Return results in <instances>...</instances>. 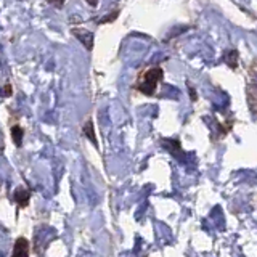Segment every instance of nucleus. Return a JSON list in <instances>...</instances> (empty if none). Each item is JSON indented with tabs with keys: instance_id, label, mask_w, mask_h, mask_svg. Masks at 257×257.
I'll list each match as a JSON object with an SVG mask.
<instances>
[{
	"instance_id": "1",
	"label": "nucleus",
	"mask_w": 257,
	"mask_h": 257,
	"mask_svg": "<svg viewBox=\"0 0 257 257\" xmlns=\"http://www.w3.org/2000/svg\"><path fill=\"white\" fill-rule=\"evenodd\" d=\"M162 79H164V71H162L161 66L148 68V69L140 76V82L137 84V90L146 97H153Z\"/></svg>"
},
{
	"instance_id": "2",
	"label": "nucleus",
	"mask_w": 257,
	"mask_h": 257,
	"mask_svg": "<svg viewBox=\"0 0 257 257\" xmlns=\"http://www.w3.org/2000/svg\"><path fill=\"white\" fill-rule=\"evenodd\" d=\"M71 34L76 35V39L81 40V44L86 47L88 51L93 50V33H90V31H84V29L72 28L71 29Z\"/></svg>"
},
{
	"instance_id": "3",
	"label": "nucleus",
	"mask_w": 257,
	"mask_h": 257,
	"mask_svg": "<svg viewBox=\"0 0 257 257\" xmlns=\"http://www.w3.org/2000/svg\"><path fill=\"white\" fill-rule=\"evenodd\" d=\"M13 201L18 204V207L24 209L29 206L31 201V191L26 187H18L17 190L13 191Z\"/></svg>"
},
{
	"instance_id": "4",
	"label": "nucleus",
	"mask_w": 257,
	"mask_h": 257,
	"mask_svg": "<svg viewBox=\"0 0 257 257\" xmlns=\"http://www.w3.org/2000/svg\"><path fill=\"white\" fill-rule=\"evenodd\" d=\"M13 257H28L29 256V241L26 240L24 237H19L15 241L13 246Z\"/></svg>"
},
{
	"instance_id": "5",
	"label": "nucleus",
	"mask_w": 257,
	"mask_h": 257,
	"mask_svg": "<svg viewBox=\"0 0 257 257\" xmlns=\"http://www.w3.org/2000/svg\"><path fill=\"white\" fill-rule=\"evenodd\" d=\"M84 135L88 138L93 143V146L95 148H98V140H97V135H95V127H93V120L88 119L86 124H84Z\"/></svg>"
},
{
	"instance_id": "6",
	"label": "nucleus",
	"mask_w": 257,
	"mask_h": 257,
	"mask_svg": "<svg viewBox=\"0 0 257 257\" xmlns=\"http://www.w3.org/2000/svg\"><path fill=\"white\" fill-rule=\"evenodd\" d=\"M10 135H12V140L15 146H19L23 145V138H24V129L21 127V125H13L12 129H10Z\"/></svg>"
},
{
	"instance_id": "7",
	"label": "nucleus",
	"mask_w": 257,
	"mask_h": 257,
	"mask_svg": "<svg viewBox=\"0 0 257 257\" xmlns=\"http://www.w3.org/2000/svg\"><path fill=\"white\" fill-rule=\"evenodd\" d=\"M238 50H230L227 53L223 55V60L225 63L228 65V68H232V69H237L238 68Z\"/></svg>"
},
{
	"instance_id": "8",
	"label": "nucleus",
	"mask_w": 257,
	"mask_h": 257,
	"mask_svg": "<svg viewBox=\"0 0 257 257\" xmlns=\"http://www.w3.org/2000/svg\"><path fill=\"white\" fill-rule=\"evenodd\" d=\"M119 13H120V10H114V12L108 13L106 17L100 18V19L97 21V23H98V24H106V23H113V21H116V19H118Z\"/></svg>"
},
{
	"instance_id": "9",
	"label": "nucleus",
	"mask_w": 257,
	"mask_h": 257,
	"mask_svg": "<svg viewBox=\"0 0 257 257\" xmlns=\"http://www.w3.org/2000/svg\"><path fill=\"white\" fill-rule=\"evenodd\" d=\"M162 146H166L167 150H171L172 153L177 154V151L180 150V141L178 140H162Z\"/></svg>"
},
{
	"instance_id": "10",
	"label": "nucleus",
	"mask_w": 257,
	"mask_h": 257,
	"mask_svg": "<svg viewBox=\"0 0 257 257\" xmlns=\"http://www.w3.org/2000/svg\"><path fill=\"white\" fill-rule=\"evenodd\" d=\"M12 95H13V87L10 86V84H5V86L0 88V97L8 98V97H12Z\"/></svg>"
},
{
	"instance_id": "11",
	"label": "nucleus",
	"mask_w": 257,
	"mask_h": 257,
	"mask_svg": "<svg viewBox=\"0 0 257 257\" xmlns=\"http://www.w3.org/2000/svg\"><path fill=\"white\" fill-rule=\"evenodd\" d=\"M65 2H66V0H47V3L51 5V7L56 8V10H60V8L65 7Z\"/></svg>"
},
{
	"instance_id": "12",
	"label": "nucleus",
	"mask_w": 257,
	"mask_h": 257,
	"mask_svg": "<svg viewBox=\"0 0 257 257\" xmlns=\"http://www.w3.org/2000/svg\"><path fill=\"white\" fill-rule=\"evenodd\" d=\"M188 88H190V95H191V100H193V102H196V100H198L196 90H195V88H191V87H190V84H188Z\"/></svg>"
},
{
	"instance_id": "13",
	"label": "nucleus",
	"mask_w": 257,
	"mask_h": 257,
	"mask_svg": "<svg viewBox=\"0 0 257 257\" xmlns=\"http://www.w3.org/2000/svg\"><path fill=\"white\" fill-rule=\"evenodd\" d=\"M86 2L90 5V7H97L98 5V0H86Z\"/></svg>"
}]
</instances>
